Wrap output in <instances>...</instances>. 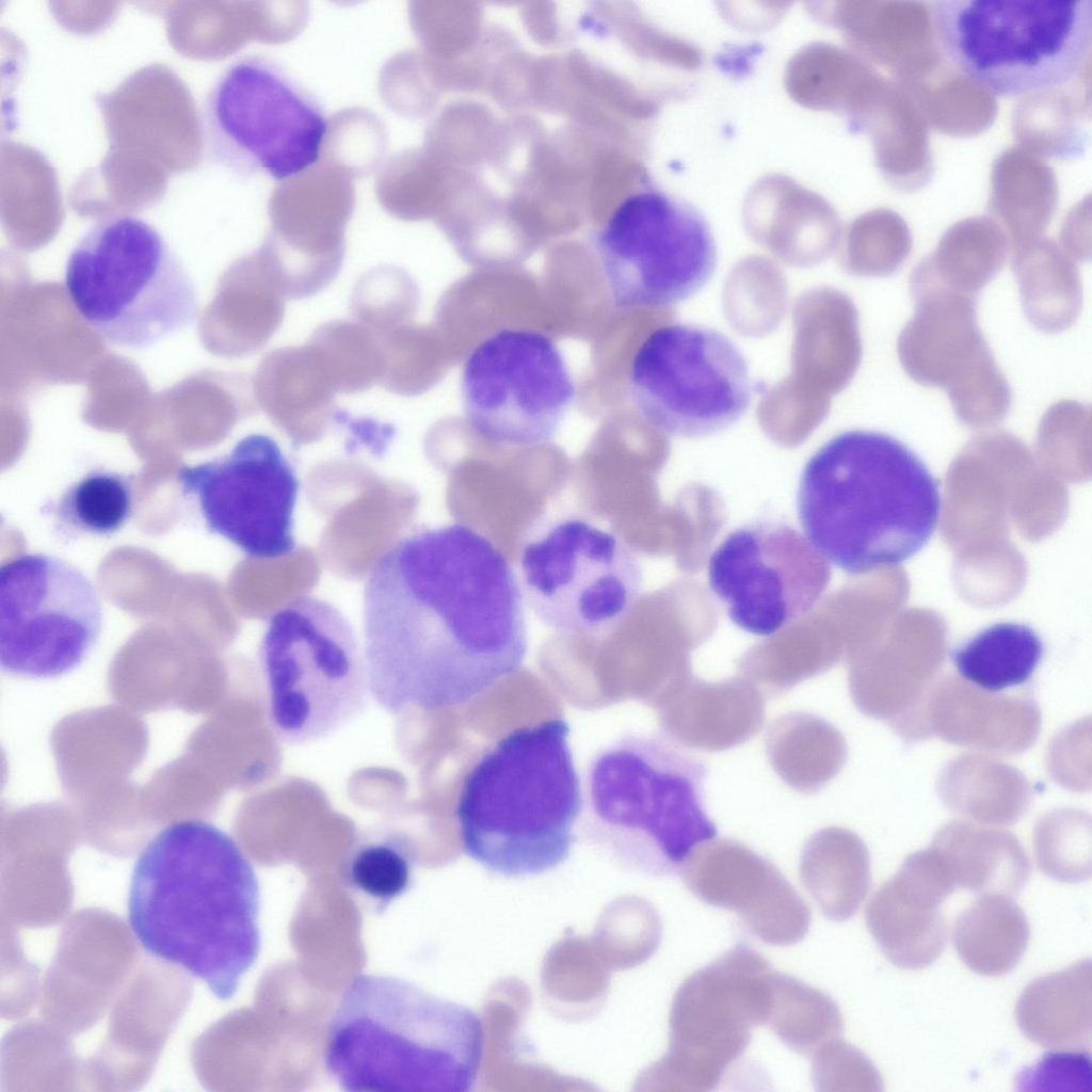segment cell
<instances>
[{
    "instance_id": "cell-1",
    "label": "cell",
    "mask_w": 1092,
    "mask_h": 1092,
    "mask_svg": "<svg viewBox=\"0 0 1092 1092\" xmlns=\"http://www.w3.org/2000/svg\"><path fill=\"white\" fill-rule=\"evenodd\" d=\"M363 621L369 692L390 713L464 705L516 672L528 647L518 577L462 524L392 545L366 581Z\"/></svg>"
},
{
    "instance_id": "cell-2",
    "label": "cell",
    "mask_w": 1092,
    "mask_h": 1092,
    "mask_svg": "<svg viewBox=\"0 0 1092 1092\" xmlns=\"http://www.w3.org/2000/svg\"><path fill=\"white\" fill-rule=\"evenodd\" d=\"M260 892L236 840L211 822L160 830L138 856L128 919L151 957L182 966L230 999L260 951Z\"/></svg>"
},
{
    "instance_id": "cell-3",
    "label": "cell",
    "mask_w": 1092,
    "mask_h": 1092,
    "mask_svg": "<svg viewBox=\"0 0 1092 1092\" xmlns=\"http://www.w3.org/2000/svg\"><path fill=\"white\" fill-rule=\"evenodd\" d=\"M938 483L890 435L839 433L806 462L797 491L804 534L850 575L898 565L920 551L941 515Z\"/></svg>"
},
{
    "instance_id": "cell-4",
    "label": "cell",
    "mask_w": 1092,
    "mask_h": 1092,
    "mask_svg": "<svg viewBox=\"0 0 1092 1092\" xmlns=\"http://www.w3.org/2000/svg\"><path fill=\"white\" fill-rule=\"evenodd\" d=\"M483 1043L472 1009L399 977L359 974L328 1022L323 1059L348 1092H468Z\"/></svg>"
},
{
    "instance_id": "cell-5",
    "label": "cell",
    "mask_w": 1092,
    "mask_h": 1092,
    "mask_svg": "<svg viewBox=\"0 0 1092 1092\" xmlns=\"http://www.w3.org/2000/svg\"><path fill=\"white\" fill-rule=\"evenodd\" d=\"M561 718L514 728L465 775L454 808L462 848L508 878L557 868L571 854L583 792Z\"/></svg>"
},
{
    "instance_id": "cell-6",
    "label": "cell",
    "mask_w": 1092,
    "mask_h": 1092,
    "mask_svg": "<svg viewBox=\"0 0 1092 1092\" xmlns=\"http://www.w3.org/2000/svg\"><path fill=\"white\" fill-rule=\"evenodd\" d=\"M707 767L663 732L613 740L585 772L582 830L616 865L649 876L680 869L717 835L704 807Z\"/></svg>"
},
{
    "instance_id": "cell-7",
    "label": "cell",
    "mask_w": 1092,
    "mask_h": 1092,
    "mask_svg": "<svg viewBox=\"0 0 1092 1092\" xmlns=\"http://www.w3.org/2000/svg\"><path fill=\"white\" fill-rule=\"evenodd\" d=\"M64 284L82 319L117 347L150 348L199 316L195 284L176 252L131 214L101 219L79 238Z\"/></svg>"
},
{
    "instance_id": "cell-8",
    "label": "cell",
    "mask_w": 1092,
    "mask_h": 1092,
    "mask_svg": "<svg viewBox=\"0 0 1092 1092\" xmlns=\"http://www.w3.org/2000/svg\"><path fill=\"white\" fill-rule=\"evenodd\" d=\"M930 14L945 59L1000 96L1061 86L1090 57L1091 0H938Z\"/></svg>"
},
{
    "instance_id": "cell-9",
    "label": "cell",
    "mask_w": 1092,
    "mask_h": 1092,
    "mask_svg": "<svg viewBox=\"0 0 1092 1092\" xmlns=\"http://www.w3.org/2000/svg\"><path fill=\"white\" fill-rule=\"evenodd\" d=\"M259 660L267 719L285 743L325 738L366 703L364 652L344 615L324 600L301 596L277 609L263 633Z\"/></svg>"
},
{
    "instance_id": "cell-10",
    "label": "cell",
    "mask_w": 1092,
    "mask_h": 1092,
    "mask_svg": "<svg viewBox=\"0 0 1092 1092\" xmlns=\"http://www.w3.org/2000/svg\"><path fill=\"white\" fill-rule=\"evenodd\" d=\"M200 123L214 164L278 181L314 166L328 131L319 100L284 67L259 55L240 58L216 77Z\"/></svg>"
},
{
    "instance_id": "cell-11",
    "label": "cell",
    "mask_w": 1092,
    "mask_h": 1092,
    "mask_svg": "<svg viewBox=\"0 0 1092 1092\" xmlns=\"http://www.w3.org/2000/svg\"><path fill=\"white\" fill-rule=\"evenodd\" d=\"M627 392L643 421L668 436L700 438L735 424L749 410L745 356L723 333L670 323L652 331L630 363Z\"/></svg>"
},
{
    "instance_id": "cell-12",
    "label": "cell",
    "mask_w": 1092,
    "mask_h": 1092,
    "mask_svg": "<svg viewBox=\"0 0 1092 1092\" xmlns=\"http://www.w3.org/2000/svg\"><path fill=\"white\" fill-rule=\"evenodd\" d=\"M525 604L548 628L599 635L640 596L643 573L632 548L580 517L558 519L527 540L518 557Z\"/></svg>"
},
{
    "instance_id": "cell-13",
    "label": "cell",
    "mask_w": 1092,
    "mask_h": 1092,
    "mask_svg": "<svg viewBox=\"0 0 1092 1092\" xmlns=\"http://www.w3.org/2000/svg\"><path fill=\"white\" fill-rule=\"evenodd\" d=\"M773 974L760 953L738 944L681 983L671 1009L670 1049L658 1066L665 1089H718L753 1028L768 1024Z\"/></svg>"
},
{
    "instance_id": "cell-14",
    "label": "cell",
    "mask_w": 1092,
    "mask_h": 1092,
    "mask_svg": "<svg viewBox=\"0 0 1092 1092\" xmlns=\"http://www.w3.org/2000/svg\"><path fill=\"white\" fill-rule=\"evenodd\" d=\"M595 245L619 308L684 302L706 286L718 266L717 242L703 213L660 191L642 192L622 204Z\"/></svg>"
},
{
    "instance_id": "cell-15",
    "label": "cell",
    "mask_w": 1092,
    "mask_h": 1092,
    "mask_svg": "<svg viewBox=\"0 0 1092 1092\" xmlns=\"http://www.w3.org/2000/svg\"><path fill=\"white\" fill-rule=\"evenodd\" d=\"M466 421L488 441L532 447L550 441L576 398L567 363L551 337L504 327L484 337L463 364Z\"/></svg>"
},
{
    "instance_id": "cell-16",
    "label": "cell",
    "mask_w": 1092,
    "mask_h": 1092,
    "mask_svg": "<svg viewBox=\"0 0 1092 1092\" xmlns=\"http://www.w3.org/2000/svg\"><path fill=\"white\" fill-rule=\"evenodd\" d=\"M102 608L91 580L46 553H21L0 567V664L10 674L61 676L95 645Z\"/></svg>"
},
{
    "instance_id": "cell-17",
    "label": "cell",
    "mask_w": 1092,
    "mask_h": 1092,
    "mask_svg": "<svg viewBox=\"0 0 1092 1092\" xmlns=\"http://www.w3.org/2000/svg\"><path fill=\"white\" fill-rule=\"evenodd\" d=\"M830 580V563L781 520L735 529L708 560L711 592L737 627L756 636H772L808 613Z\"/></svg>"
},
{
    "instance_id": "cell-18",
    "label": "cell",
    "mask_w": 1092,
    "mask_h": 1092,
    "mask_svg": "<svg viewBox=\"0 0 1092 1092\" xmlns=\"http://www.w3.org/2000/svg\"><path fill=\"white\" fill-rule=\"evenodd\" d=\"M176 479L197 501L208 531L246 556L275 559L294 549L300 482L272 437L247 435L226 455L181 467Z\"/></svg>"
},
{
    "instance_id": "cell-19",
    "label": "cell",
    "mask_w": 1092,
    "mask_h": 1092,
    "mask_svg": "<svg viewBox=\"0 0 1092 1092\" xmlns=\"http://www.w3.org/2000/svg\"><path fill=\"white\" fill-rule=\"evenodd\" d=\"M915 315L898 339L905 372L925 386L944 389L957 415L970 423L999 420L1011 390L977 322L974 298L910 280Z\"/></svg>"
},
{
    "instance_id": "cell-20",
    "label": "cell",
    "mask_w": 1092,
    "mask_h": 1092,
    "mask_svg": "<svg viewBox=\"0 0 1092 1092\" xmlns=\"http://www.w3.org/2000/svg\"><path fill=\"white\" fill-rule=\"evenodd\" d=\"M680 872L695 897L735 912L768 945L790 946L808 932L810 912L794 887L770 861L737 840L703 842Z\"/></svg>"
},
{
    "instance_id": "cell-21",
    "label": "cell",
    "mask_w": 1092,
    "mask_h": 1092,
    "mask_svg": "<svg viewBox=\"0 0 1092 1092\" xmlns=\"http://www.w3.org/2000/svg\"><path fill=\"white\" fill-rule=\"evenodd\" d=\"M957 889L932 849L909 855L869 899L866 926L884 957L903 969L933 964L945 949L944 902Z\"/></svg>"
},
{
    "instance_id": "cell-22",
    "label": "cell",
    "mask_w": 1092,
    "mask_h": 1092,
    "mask_svg": "<svg viewBox=\"0 0 1092 1092\" xmlns=\"http://www.w3.org/2000/svg\"><path fill=\"white\" fill-rule=\"evenodd\" d=\"M764 720V696L749 680L711 682L689 675L669 692L661 728L682 746L714 752L749 741Z\"/></svg>"
},
{
    "instance_id": "cell-23",
    "label": "cell",
    "mask_w": 1092,
    "mask_h": 1092,
    "mask_svg": "<svg viewBox=\"0 0 1092 1092\" xmlns=\"http://www.w3.org/2000/svg\"><path fill=\"white\" fill-rule=\"evenodd\" d=\"M255 387L264 413L293 435L320 432L338 394L322 356L308 341L268 353L258 367Z\"/></svg>"
},
{
    "instance_id": "cell-24",
    "label": "cell",
    "mask_w": 1092,
    "mask_h": 1092,
    "mask_svg": "<svg viewBox=\"0 0 1092 1092\" xmlns=\"http://www.w3.org/2000/svg\"><path fill=\"white\" fill-rule=\"evenodd\" d=\"M1023 1034L1055 1050H1089L1092 1039V965L1080 960L1027 984L1015 1007Z\"/></svg>"
},
{
    "instance_id": "cell-25",
    "label": "cell",
    "mask_w": 1092,
    "mask_h": 1092,
    "mask_svg": "<svg viewBox=\"0 0 1092 1092\" xmlns=\"http://www.w3.org/2000/svg\"><path fill=\"white\" fill-rule=\"evenodd\" d=\"M800 879L828 919L845 921L858 911L870 887L868 850L849 830L821 829L803 847Z\"/></svg>"
},
{
    "instance_id": "cell-26",
    "label": "cell",
    "mask_w": 1092,
    "mask_h": 1092,
    "mask_svg": "<svg viewBox=\"0 0 1092 1092\" xmlns=\"http://www.w3.org/2000/svg\"><path fill=\"white\" fill-rule=\"evenodd\" d=\"M932 847L957 886L976 894L1016 895L1026 885L1030 863L1017 839L1003 831L951 824Z\"/></svg>"
},
{
    "instance_id": "cell-27",
    "label": "cell",
    "mask_w": 1092,
    "mask_h": 1092,
    "mask_svg": "<svg viewBox=\"0 0 1092 1092\" xmlns=\"http://www.w3.org/2000/svg\"><path fill=\"white\" fill-rule=\"evenodd\" d=\"M766 753L782 781L801 793L830 783L847 759L842 734L826 720L803 711L785 713L768 727Z\"/></svg>"
},
{
    "instance_id": "cell-28",
    "label": "cell",
    "mask_w": 1092,
    "mask_h": 1092,
    "mask_svg": "<svg viewBox=\"0 0 1092 1092\" xmlns=\"http://www.w3.org/2000/svg\"><path fill=\"white\" fill-rule=\"evenodd\" d=\"M1030 937L1024 911L1008 896L984 894L959 913L951 932L953 947L970 970L997 977L1023 959Z\"/></svg>"
},
{
    "instance_id": "cell-29",
    "label": "cell",
    "mask_w": 1092,
    "mask_h": 1092,
    "mask_svg": "<svg viewBox=\"0 0 1092 1092\" xmlns=\"http://www.w3.org/2000/svg\"><path fill=\"white\" fill-rule=\"evenodd\" d=\"M1043 655V641L1030 626L997 623L954 648L950 659L966 681L999 692L1028 681Z\"/></svg>"
},
{
    "instance_id": "cell-30",
    "label": "cell",
    "mask_w": 1092,
    "mask_h": 1092,
    "mask_svg": "<svg viewBox=\"0 0 1092 1092\" xmlns=\"http://www.w3.org/2000/svg\"><path fill=\"white\" fill-rule=\"evenodd\" d=\"M1013 271L1021 288L1023 307L1040 330L1058 332L1071 325L1079 312L1080 282L1076 264L1055 246H1022L1014 255Z\"/></svg>"
},
{
    "instance_id": "cell-31",
    "label": "cell",
    "mask_w": 1092,
    "mask_h": 1092,
    "mask_svg": "<svg viewBox=\"0 0 1092 1092\" xmlns=\"http://www.w3.org/2000/svg\"><path fill=\"white\" fill-rule=\"evenodd\" d=\"M415 854L406 835L390 830L362 833L341 864V879L363 902L382 912L412 885Z\"/></svg>"
},
{
    "instance_id": "cell-32",
    "label": "cell",
    "mask_w": 1092,
    "mask_h": 1092,
    "mask_svg": "<svg viewBox=\"0 0 1092 1092\" xmlns=\"http://www.w3.org/2000/svg\"><path fill=\"white\" fill-rule=\"evenodd\" d=\"M132 478L95 469L71 483L43 510L68 534L111 535L132 514Z\"/></svg>"
},
{
    "instance_id": "cell-33",
    "label": "cell",
    "mask_w": 1092,
    "mask_h": 1092,
    "mask_svg": "<svg viewBox=\"0 0 1092 1092\" xmlns=\"http://www.w3.org/2000/svg\"><path fill=\"white\" fill-rule=\"evenodd\" d=\"M769 1028L791 1050L813 1055L841 1038L844 1019L837 1003L801 980L774 971Z\"/></svg>"
},
{
    "instance_id": "cell-34",
    "label": "cell",
    "mask_w": 1092,
    "mask_h": 1092,
    "mask_svg": "<svg viewBox=\"0 0 1092 1092\" xmlns=\"http://www.w3.org/2000/svg\"><path fill=\"white\" fill-rule=\"evenodd\" d=\"M947 235L911 277L974 298L1003 267L1008 246L1000 232Z\"/></svg>"
},
{
    "instance_id": "cell-35",
    "label": "cell",
    "mask_w": 1092,
    "mask_h": 1092,
    "mask_svg": "<svg viewBox=\"0 0 1092 1092\" xmlns=\"http://www.w3.org/2000/svg\"><path fill=\"white\" fill-rule=\"evenodd\" d=\"M961 685L964 693L960 695L964 703H947L929 692L930 696L956 707V711L930 706L925 707L926 728L927 721L930 718L956 716L954 720L934 725L931 728V736L936 734L953 743L975 745V748L1006 753L1023 751L1032 743L1019 734L1007 728V725L1015 728L1014 721H1008L1006 714L1016 712L1014 710L1008 712L1007 708L1018 700L987 694L967 682H961Z\"/></svg>"
},
{
    "instance_id": "cell-36",
    "label": "cell",
    "mask_w": 1092,
    "mask_h": 1092,
    "mask_svg": "<svg viewBox=\"0 0 1092 1092\" xmlns=\"http://www.w3.org/2000/svg\"><path fill=\"white\" fill-rule=\"evenodd\" d=\"M308 342L325 362L338 392H359L380 384L381 336L370 327L358 321H331L318 327Z\"/></svg>"
},
{
    "instance_id": "cell-37",
    "label": "cell",
    "mask_w": 1092,
    "mask_h": 1092,
    "mask_svg": "<svg viewBox=\"0 0 1092 1092\" xmlns=\"http://www.w3.org/2000/svg\"><path fill=\"white\" fill-rule=\"evenodd\" d=\"M418 304V290L402 269L380 267L356 284L351 310L358 322L382 335L410 323Z\"/></svg>"
},
{
    "instance_id": "cell-38",
    "label": "cell",
    "mask_w": 1092,
    "mask_h": 1092,
    "mask_svg": "<svg viewBox=\"0 0 1092 1092\" xmlns=\"http://www.w3.org/2000/svg\"><path fill=\"white\" fill-rule=\"evenodd\" d=\"M381 336L383 370L380 384L400 396L422 392L433 380L434 365L428 332L406 323Z\"/></svg>"
},
{
    "instance_id": "cell-39",
    "label": "cell",
    "mask_w": 1092,
    "mask_h": 1092,
    "mask_svg": "<svg viewBox=\"0 0 1092 1092\" xmlns=\"http://www.w3.org/2000/svg\"><path fill=\"white\" fill-rule=\"evenodd\" d=\"M812 1078L819 1091H882L883 1081L873 1063L841 1038L812 1055Z\"/></svg>"
},
{
    "instance_id": "cell-40",
    "label": "cell",
    "mask_w": 1092,
    "mask_h": 1092,
    "mask_svg": "<svg viewBox=\"0 0 1092 1092\" xmlns=\"http://www.w3.org/2000/svg\"><path fill=\"white\" fill-rule=\"evenodd\" d=\"M1019 1085H1089L1090 1080V1056L1089 1053L1073 1051L1066 1054L1048 1053L1037 1065L1027 1069L1019 1074Z\"/></svg>"
}]
</instances>
